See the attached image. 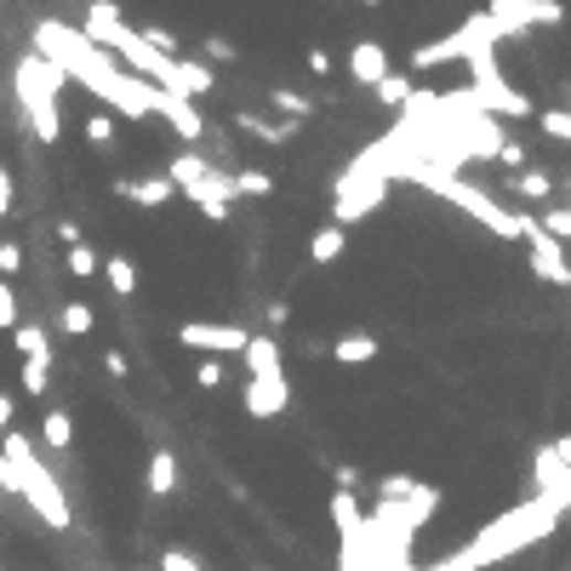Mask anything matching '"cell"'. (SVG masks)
Here are the masks:
<instances>
[{
    "mask_svg": "<svg viewBox=\"0 0 571 571\" xmlns=\"http://www.w3.org/2000/svg\"><path fill=\"white\" fill-rule=\"evenodd\" d=\"M565 189H571V178H565Z\"/></svg>",
    "mask_w": 571,
    "mask_h": 571,
    "instance_id": "cell-48",
    "label": "cell"
},
{
    "mask_svg": "<svg viewBox=\"0 0 571 571\" xmlns=\"http://www.w3.org/2000/svg\"><path fill=\"white\" fill-rule=\"evenodd\" d=\"M565 7L560 0H531V12H526V29H543V23H560Z\"/></svg>",
    "mask_w": 571,
    "mask_h": 571,
    "instance_id": "cell-35",
    "label": "cell"
},
{
    "mask_svg": "<svg viewBox=\"0 0 571 571\" xmlns=\"http://www.w3.org/2000/svg\"><path fill=\"white\" fill-rule=\"evenodd\" d=\"M18 326H23L18 292H12V281H0V331H18Z\"/></svg>",
    "mask_w": 571,
    "mask_h": 571,
    "instance_id": "cell-33",
    "label": "cell"
},
{
    "mask_svg": "<svg viewBox=\"0 0 571 571\" xmlns=\"http://www.w3.org/2000/svg\"><path fill=\"white\" fill-rule=\"evenodd\" d=\"M104 281H109L115 297H131V292H138V263H131V257H104Z\"/></svg>",
    "mask_w": 571,
    "mask_h": 571,
    "instance_id": "cell-20",
    "label": "cell"
},
{
    "mask_svg": "<svg viewBox=\"0 0 571 571\" xmlns=\"http://www.w3.org/2000/svg\"><path fill=\"white\" fill-rule=\"evenodd\" d=\"M12 412H18V406H12V394H0V434L12 429Z\"/></svg>",
    "mask_w": 571,
    "mask_h": 571,
    "instance_id": "cell-45",
    "label": "cell"
},
{
    "mask_svg": "<svg viewBox=\"0 0 571 571\" xmlns=\"http://www.w3.org/2000/svg\"><path fill=\"white\" fill-rule=\"evenodd\" d=\"M178 183V194L183 200H194L200 207V218H212V223H223L229 218V207L241 194H234V178L229 172H218V166L200 155V149H178V160H172V172H166Z\"/></svg>",
    "mask_w": 571,
    "mask_h": 571,
    "instance_id": "cell-5",
    "label": "cell"
},
{
    "mask_svg": "<svg viewBox=\"0 0 571 571\" xmlns=\"http://www.w3.org/2000/svg\"><path fill=\"white\" fill-rule=\"evenodd\" d=\"M57 241H63V246H81V223L63 218V223H57Z\"/></svg>",
    "mask_w": 571,
    "mask_h": 571,
    "instance_id": "cell-44",
    "label": "cell"
},
{
    "mask_svg": "<svg viewBox=\"0 0 571 571\" xmlns=\"http://www.w3.org/2000/svg\"><path fill=\"white\" fill-rule=\"evenodd\" d=\"M378 355H383V343L372 338V331H349V338L331 343V360H338V366H372Z\"/></svg>",
    "mask_w": 571,
    "mask_h": 571,
    "instance_id": "cell-17",
    "label": "cell"
},
{
    "mask_svg": "<svg viewBox=\"0 0 571 571\" xmlns=\"http://www.w3.org/2000/svg\"><path fill=\"white\" fill-rule=\"evenodd\" d=\"M537 126H543V138L571 144V109H537Z\"/></svg>",
    "mask_w": 571,
    "mask_h": 571,
    "instance_id": "cell-30",
    "label": "cell"
},
{
    "mask_svg": "<svg viewBox=\"0 0 571 571\" xmlns=\"http://www.w3.org/2000/svg\"><path fill=\"white\" fill-rule=\"evenodd\" d=\"M537 229H543V234H554L560 246H571V207H549L543 218H537Z\"/></svg>",
    "mask_w": 571,
    "mask_h": 571,
    "instance_id": "cell-29",
    "label": "cell"
},
{
    "mask_svg": "<svg viewBox=\"0 0 571 571\" xmlns=\"http://www.w3.org/2000/svg\"><path fill=\"white\" fill-rule=\"evenodd\" d=\"M349 75L372 92L383 75H394V70H389V46H383V41H355V46H349Z\"/></svg>",
    "mask_w": 571,
    "mask_h": 571,
    "instance_id": "cell-12",
    "label": "cell"
},
{
    "mask_svg": "<svg viewBox=\"0 0 571 571\" xmlns=\"http://www.w3.org/2000/svg\"><path fill=\"white\" fill-rule=\"evenodd\" d=\"M234 194L263 200V194H275V178H268V172H241V178H234Z\"/></svg>",
    "mask_w": 571,
    "mask_h": 571,
    "instance_id": "cell-34",
    "label": "cell"
},
{
    "mask_svg": "<svg viewBox=\"0 0 571 571\" xmlns=\"http://www.w3.org/2000/svg\"><path fill=\"white\" fill-rule=\"evenodd\" d=\"M115 194H120V200H131V207H166V200L178 194V183L166 178V172H160V178H120V183H115Z\"/></svg>",
    "mask_w": 571,
    "mask_h": 571,
    "instance_id": "cell-14",
    "label": "cell"
},
{
    "mask_svg": "<svg viewBox=\"0 0 571 571\" xmlns=\"http://www.w3.org/2000/svg\"><path fill=\"white\" fill-rule=\"evenodd\" d=\"M241 406H246V417H257V423H275V417L292 406V383H286V378H246Z\"/></svg>",
    "mask_w": 571,
    "mask_h": 571,
    "instance_id": "cell-10",
    "label": "cell"
},
{
    "mask_svg": "<svg viewBox=\"0 0 571 571\" xmlns=\"http://www.w3.org/2000/svg\"><path fill=\"white\" fill-rule=\"evenodd\" d=\"M497 46H503V29L486 18V12H475L457 35H441V41H429V46H417L412 52V70H441V63H475V57H497Z\"/></svg>",
    "mask_w": 571,
    "mask_h": 571,
    "instance_id": "cell-6",
    "label": "cell"
},
{
    "mask_svg": "<svg viewBox=\"0 0 571 571\" xmlns=\"http://www.w3.org/2000/svg\"><path fill=\"white\" fill-rule=\"evenodd\" d=\"M246 338H252V331L234 326V320H183V326H178V343H183V349H194V355H218V360L241 355Z\"/></svg>",
    "mask_w": 571,
    "mask_h": 571,
    "instance_id": "cell-8",
    "label": "cell"
},
{
    "mask_svg": "<svg viewBox=\"0 0 571 571\" xmlns=\"http://www.w3.org/2000/svg\"><path fill=\"white\" fill-rule=\"evenodd\" d=\"M0 452H7L12 475H18V497H23L52 531H70L75 515H70V503H63V486L46 475V463L35 457V441H29V434H18V429H7V434H0Z\"/></svg>",
    "mask_w": 571,
    "mask_h": 571,
    "instance_id": "cell-2",
    "label": "cell"
},
{
    "mask_svg": "<svg viewBox=\"0 0 571 571\" xmlns=\"http://www.w3.org/2000/svg\"><path fill=\"white\" fill-rule=\"evenodd\" d=\"M12 200H18V189H12V172H7V166H0V218L12 212Z\"/></svg>",
    "mask_w": 571,
    "mask_h": 571,
    "instance_id": "cell-40",
    "label": "cell"
},
{
    "mask_svg": "<svg viewBox=\"0 0 571 571\" xmlns=\"http://www.w3.org/2000/svg\"><path fill=\"white\" fill-rule=\"evenodd\" d=\"M526 252H531V275H537V281L571 286V257H565V246L554 241V234L537 229V218H531V229H526Z\"/></svg>",
    "mask_w": 571,
    "mask_h": 571,
    "instance_id": "cell-9",
    "label": "cell"
},
{
    "mask_svg": "<svg viewBox=\"0 0 571 571\" xmlns=\"http://www.w3.org/2000/svg\"><path fill=\"white\" fill-rule=\"evenodd\" d=\"M389 172L378 166V155L372 149H360L349 166H343V178L331 183V223H360V218H372L378 207H383V194H389Z\"/></svg>",
    "mask_w": 571,
    "mask_h": 571,
    "instance_id": "cell-4",
    "label": "cell"
},
{
    "mask_svg": "<svg viewBox=\"0 0 571 571\" xmlns=\"http://www.w3.org/2000/svg\"><path fill=\"white\" fill-rule=\"evenodd\" d=\"M372 92H378V104H389V109H406L412 104V81L406 75H383Z\"/></svg>",
    "mask_w": 571,
    "mask_h": 571,
    "instance_id": "cell-24",
    "label": "cell"
},
{
    "mask_svg": "<svg viewBox=\"0 0 571 571\" xmlns=\"http://www.w3.org/2000/svg\"><path fill=\"white\" fill-rule=\"evenodd\" d=\"M172 491H178V457L149 452V497H172Z\"/></svg>",
    "mask_w": 571,
    "mask_h": 571,
    "instance_id": "cell-19",
    "label": "cell"
},
{
    "mask_svg": "<svg viewBox=\"0 0 571 571\" xmlns=\"http://www.w3.org/2000/svg\"><path fill=\"white\" fill-rule=\"evenodd\" d=\"M57 326L70 331V338H86V331L97 326V315L86 309V304H63V315H57Z\"/></svg>",
    "mask_w": 571,
    "mask_h": 571,
    "instance_id": "cell-28",
    "label": "cell"
},
{
    "mask_svg": "<svg viewBox=\"0 0 571 571\" xmlns=\"http://www.w3.org/2000/svg\"><path fill=\"white\" fill-rule=\"evenodd\" d=\"M565 480H571L565 457H560L554 446H537V457H531V486H537V497H554Z\"/></svg>",
    "mask_w": 571,
    "mask_h": 571,
    "instance_id": "cell-15",
    "label": "cell"
},
{
    "mask_svg": "<svg viewBox=\"0 0 571 571\" xmlns=\"http://www.w3.org/2000/svg\"><path fill=\"white\" fill-rule=\"evenodd\" d=\"M86 144L92 149H109L115 144V115L104 109V115H86Z\"/></svg>",
    "mask_w": 571,
    "mask_h": 571,
    "instance_id": "cell-31",
    "label": "cell"
},
{
    "mask_svg": "<svg viewBox=\"0 0 571 571\" xmlns=\"http://www.w3.org/2000/svg\"><path fill=\"white\" fill-rule=\"evenodd\" d=\"M18 383H23V394H46V383H52V355H29V360L18 366Z\"/></svg>",
    "mask_w": 571,
    "mask_h": 571,
    "instance_id": "cell-21",
    "label": "cell"
},
{
    "mask_svg": "<svg viewBox=\"0 0 571 571\" xmlns=\"http://www.w3.org/2000/svg\"><path fill=\"white\" fill-rule=\"evenodd\" d=\"M275 109H286L292 120H309V97H304V92H286V86H281V92H275Z\"/></svg>",
    "mask_w": 571,
    "mask_h": 571,
    "instance_id": "cell-36",
    "label": "cell"
},
{
    "mask_svg": "<svg viewBox=\"0 0 571 571\" xmlns=\"http://www.w3.org/2000/svg\"><path fill=\"white\" fill-rule=\"evenodd\" d=\"M234 57H241V52H234L229 41H207V63H234Z\"/></svg>",
    "mask_w": 571,
    "mask_h": 571,
    "instance_id": "cell-41",
    "label": "cell"
},
{
    "mask_svg": "<svg viewBox=\"0 0 571 571\" xmlns=\"http://www.w3.org/2000/svg\"><path fill=\"white\" fill-rule=\"evenodd\" d=\"M194 383H200V389H218V383H223V360H218V355H200Z\"/></svg>",
    "mask_w": 571,
    "mask_h": 571,
    "instance_id": "cell-37",
    "label": "cell"
},
{
    "mask_svg": "<svg viewBox=\"0 0 571 571\" xmlns=\"http://www.w3.org/2000/svg\"><path fill=\"white\" fill-rule=\"evenodd\" d=\"M218 86V75H212V63H200V57H178V75H172V92H183V97H207Z\"/></svg>",
    "mask_w": 571,
    "mask_h": 571,
    "instance_id": "cell-18",
    "label": "cell"
},
{
    "mask_svg": "<svg viewBox=\"0 0 571 571\" xmlns=\"http://www.w3.org/2000/svg\"><path fill=\"white\" fill-rule=\"evenodd\" d=\"M554 452H560V457H565V468H571V429H565L560 441H554Z\"/></svg>",
    "mask_w": 571,
    "mask_h": 571,
    "instance_id": "cell-46",
    "label": "cell"
},
{
    "mask_svg": "<svg viewBox=\"0 0 571 571\" xmlns=\"http://www.w3.org/2000/svg\"><path fill=\"white\" fill-rule=\"evenodd\" d=\"M160 571H207V565H200V554H194V549L172 543V549H160Z\"/></svg>",
    "mask_w": 571,
    "mask_h": 571,
    "instance_id": "cell-32",
    "label": "cell"
},
{
    "mask_svg": "<svg viewBox=\"0 0 571 571\" xmlns=\"http://www.w3.org/2000/svg\"><path fill=\"white\" fill-rule=\"evenodd\" d=\"M41 434H46L52 452H70V446H75V417H70V412H46V429H41Z\"/></svg>",
    "mask_w": 571,
    "mask_h": 571,
    "instance_id": "cell-22",
    "label": "cell"
},
{
    "mask_svg": "<svg viewBox=\"0 0 571 571\" xmlns=\"http://www.w3.org/2000/svg\"><path fill=\"white\" fill-rule=\"evenodd\" d=\"M366 7H378V0H366Z\"/></svg>",
    "mask_w": 571,
    "mask_h": 571,
    "instance_id": "cell-47",
    "label": "cell"
},
{
    "mask_svg": "<svg viewBox=\"0 0 571 571\" xmlns=\"http://www.w3.org/2000/svg\"><path fill=\"white\" fill-rule=\"evenodd\" d=\"M343 252H349V229H343V223H326V229L309 234V263H315V268L338 263Z\"/></svg>",
    "mask_w": 571,
    "mask_h": 571,
    "instance_id": "cell-16",
    "label": "cell"
},
{
    "mask_svg": "<svg viewBox=\"0 0 571 571\" xmlns=\"http://www.w3.org/2000/svg\"><path fill=\"white\" fill-rule=\"evenodd\" d=\"M497 166H515V172H526V155H520V144H503Z\"/></svg>",
    "mask_w": 571,
    "mask_h": 571,
    "instance_id": "cell-42",
    "label": "cell"
},
{
    "mask_svg": "<svg viewBox=\"0 0 571 571\" xmlns=\"http://www.w3.org/2000/svg\"><path fill=\"white\" fill-rule=\"evenodd\" d=\"M12 343H18V355H23V360H29V355H52V338H46V326H29V320L12 331Z\"/></svg>",
    "mask_w": 571,
    "mask_h": 571,
    "instance_id": "cell-26",
    "label": "cell"
},
{
    "mask_svg": "<svg viewBox=\"0 0 571 571\" xmlns=\"http://www.w3.org/2000/svg\"><path fill=\"white\" fill-rule=\"evenodd\" d=\"M241 360H246V378H286L281 343L268 338V331H252V338H246V349H241Z\"/></svg>",
    "mask_w": 571,
    "mask_h": 571,
    "instance_id": "cell-13",
    "label": "cell"
},
{
    "mask_svg": "<svg viewBox=\"0 0 571 571\" xmlns=\"http://www.w3.org/2000/svg\"><path fill=\"white\" fill-rule=\"evenodd\" d=\"M35 52L46 57V63H57L70 81H81L92 97H104L109 104V115H126V120H149L155 115V81H144V75H131V70H120V63L104 52V46H92L75 23H63V18H41L35 23Z\"/></svg>",
    "mask_w": 571,
    "mask_h": 571,
    "instance_id": "cell-1",
    "label": "cell"
},
{
    "mask_svg": "<svg viewBox=\"0 0 571 571\" xmlns=\"http://www.w3.org/2000/svg\"><path fill=\"white\" fill-rule=\"evenodd\" d=\"M63 75L57 63H46L41 52H29L18 57V70H12V86H18V109L29 120V131H35L41 144H57L63 138V109H57V92H63Z\"/></svg>",
    "mask_w": 571,
    "mask_h": 571,
    "instance_id": "cell-3",
    "label": "cell"
},
{
    "mask_svg": "<svg viewBox=\"0 0 571 571\" xmlns=\"http://www.w3.org/2000/svg\"><path fill=\"white\" fill-rule=\"evenodd\" d=\"M468 75H475V81H468V97H475L480 115H491V120H497V115H503V120H526V115H537L531 97L503 81L497 57H475V63H468Z\"/></svg>",
    "mask_w": 571,
    "mask_h": 571,
    "instance_id": "cell-7",
    "label": "cell"
},
{
    "mask_svg": "<svg viewBox=\"0 0 571 571\" xmlns=\"http://www.w3.org/2000/svg\"><path fill=\"white\" fill-rule=\"evenodd\" d=\"M104 372H109V378H126L131 366H126V355H115V349H109V355H104Z\"/></svg>",
    "mask_w": 571,
    "mask_h": 571,
    "instance_id": "cell-43",
    "label": "cell"
},
{
    "mask_svg": "<svg viewBox=\"0 0 571 571\" xmlns=\"http://www.w3.org/2000/svg\"><path fill=\"white\" fill-rule=\"evenodd\" d=\"M241 126L252 131L257 144H286V138H297V120H286V126H268V120H257V115H241Z\"/></svg>",
    "mask_w": 571,
    "mask_h": 571,
    "instance_id": "cell-25",
    "label": "cell"
},
{
    "mask_svg": "<svg viewBox=\"0 0 571 571\" xmlns=\"http://www.w3.org/2000/svg\"><path fill=\"white\" fill-rule=\"evenodd\" d=\"M515 194L520 200H549L554 183H549V172H531V166H526V172H515Z\"/></svg>",
    "mask_w": 571,
    "mask_h": 571,
    "instance_id": "cell-27",
    "label": "cell"
},
{
    "mask_svg": "<svg viewBox=\"0 0 571 571\" xmlns=\"http://www.w3.org/2000/svg\"><path fill=\"white\" fill-rule=\"evenodd\" d=\"M304 63H309V75H320V81L331 75V52H326V46H315V52H309Z\"/></svg>",
    "mask_w": 571,
    "mask_h": 571,
    "instance_id": "cell-39",
    "label": "cell"
},
{
    "mask_svg": "<svg viewBox=\"0 0 571 571\" xmlns=\"http://www.w3.org/2000/svg\"><path fill=\"white\" fill-rule=\"evenodd\" d=\"M155 115L166 120L183 138V149H194L200 138H207V120H200V109H194V97H183V92H155Z\"/></svg>",
    "mask_w": 571,
    "mask_h": 571,
    "instance_id": "cell-11",
    "label": "cell"
},
{
    "mask_svg": "<svg viewBox=\"0 0 571 571\" xmlns=\"http://www.w3.org/2000/svg\"><path fill=\"white\" fill-rule=\"evenodd\" d=\"M18 268H23V246L18 241H0V281H12Z\"/></svg>",
    "mask_w": 571,
    "mask_h": 571,
    "instance_id": "cell-38",
    "label": "cell"
},
{
    "mask_svg": "<svg viewBox=\"0 0 571 571\" xmlns=\"http://www.w3.org/2000/svg\"><path fill=\"white\" fill-rule=\"evenodd\" d=\"M63 268H70L75 281H92V275H104V257H97V252L81 241V246H70V257H63Z\"/></svg>",
    "mask_w": 571,
    "mask_h": 571,
    "instance_id": "cell-23",
    "label": "cell"
}]
</instances>
